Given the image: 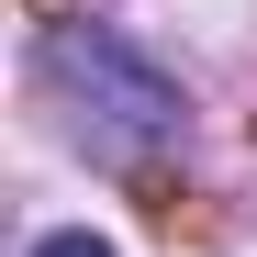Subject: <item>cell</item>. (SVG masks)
Wrapping results in <instances>:
<instances>
[{"label": "cell", "mask_w": 257, "mask_h": 257, "mask_svg": "<svg viewBox=\"0 0 257 257\" xmlns=\"http://www.w3.org/2000/svg\"><path fill=\"white\" fill-rule=\"evenodd\" d=\"M56 67H67V90L90 101L78 123H90L101 157H135V146H157V135H179V90H168L135 45H112V34H67Z\"/></svg>", "instance_id": "cell-1"}, {"label": "cell", "mask_w": 257, "mask_h": 257, "mask_svg": "<svg viewBox=\"0 0 257 257\" xmlns=\"http://www.w3.org/2000/svg\"><path fill=\"white\" fill-rule=\"evenodd\" d=\"M34 257H112V246H101L90 224H67V235H45V246H34Z\"/></svg>", "instance_id": "cell-2"}]
</instances>
